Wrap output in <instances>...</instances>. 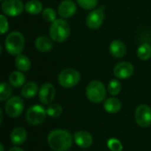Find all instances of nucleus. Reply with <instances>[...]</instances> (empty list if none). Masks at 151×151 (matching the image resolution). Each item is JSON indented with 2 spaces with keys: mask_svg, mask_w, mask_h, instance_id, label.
<instances>
[{
  "mask_svg": "<svg viewBox=\"0 0 151 151\" xmlns=\"http://www.w3.org/2000/svg\"><path fill=\"white\" fill-rule=\"evenodd\" d=\"M72 143V135L66 130L56 129L48 135V144L54 151H68Z\"/></svg>",
  "mask_w": 151,
  "mask_h": 151,
  "instance_id": "obj_1",
  "label": "nucleus"
},
{
  "mask_svg": "<svg viewBox=\"0 0 151 151\" xmlns=\"http://www.w3.org/2000/svg\"><path fill=\"white\" fill-rule=\"evenodd\" d=\"M70 25L64 19H57L50 27V36L52 41L56 42H65L70 35Z\"/></svg>",
  "mask_w": 151,
  "mask_h": 151,
  "instance_id": "obj_2",
  "label": "nucleus"
},
{
  "mask_svg": "<svg viewBox=\"0 0 151 151\" xmlns=\"http://www.w3.org/2000/svg\"><path fill=\"white\" fill-rule=\"evenodd\" d=\"M25 46V38L23 35L18 31L10 33L4 40V47L8 53L11 55L21 54Z\"/></svg>",
  "mask_w": 151,
  "mask_h": 151,
  "instance_id": "obj_3",
  "label": "nucleus"
},
{
  "mask_svg": "<svg viewBox=\"0 0 151 151\" xmlns=\"http://www.w3.org/2000/svg\"><path fill=\"white\" fill-rule=\"evenodd\" d=\"M86 95L90 102L99 104L105 99L106 89L103 82L100 81H92L87 86Z\"/></svg>",
  "mask_w": 151,
  "mask_h": 151,
  "instance_id": "obj_4",
  "label": "nucleus"
},
{
  "mask_svg": "<svg viewBox=\"0 0 151 151\" xmlns=\"http://www.w3.org/2000/svg\"><path fill=\"white\" fill-rule=\"evenodd\" d=\"M81 80L80 73L74 68H65L61 71L58 75V82L60 86L65 88L75 87Z\"/></svg>",
  "mask_w": 151,
  "mask_h": 151,
  "instance_id": "obj_5",
  "label": "nucleus"
},
{
  "mask_svg": "<svg viewBox=\"0 0 151 151\" xmlns=\"http://www.w3.org/2000/svg\"><path fill=\"white\" fill-rule=\"evenodd\" d=\"M47 111L41 105H33L26 113L27 121L32 126H38L42 124L46 118Z\"/></svg>",
  "mask_w": 151,
  "mask_h": 151,
  "instance_id": "obj_6",
  "label": "nucleus"
},
{
  "mask_svg": "<svg viewBox=\"0 0 151 151\" xmlns=\"http://www.w3.org/2000/svg\"><path fill=\"white\" fill-rule=\"evenodd\" d=\"M25 5L21 0H4L2 3L3 12L10 17H16L21 14Z\"/></svg>",
  "mask_w": 151,
  "mask_h": 151,
  "instance_id": "obj_7",
  "label": "nucleus"
},
{
  "mask_svg": "<svg viewBox=\"0 0 151 151\" xmlns=\"http://www.w3.org/2000/svg\"><path fill=\"white\" fill-rule=\"evenodd\" d=\"M5 112L11 118H18L21 115L24 109V102L19 96L10 98L5 104Z\"/></svg>",
  "mask_w": 151,
  "mask_h": 151,
  "instance_id": "obj_8",
  "label": "nucleus"
},
{
  "mask_svg": "<svg viewBox=\"0 0 151 151\" xmlns=\"http://www.w3.org/2000/svg\"><path fill=\"white\" fill-rule=\"evenodd\" d=\"M104 19V6H101L98 9L92 10L86 19L87 26L90 29H97L99 28Z\"/></svg>",
  "mask_w": 151,
  "mask_h": 151,
  "instance_id": "obj_9",
  "label": "nucleus"
},
{
  "mask_svg": "<svg viewBox=\"0 0 151 151\" xmlns=\"http://www.w3.org/2000/svg\"><path fill=\"white\" fill-rule=\"evenodd\" d=\"M136 123L142 127H148L151 125V109L146 104L140 105L134 114Z\"/></svg>",
  "mask_w": 151,
  "mask_h": 151,
  "instance_id": "obj_10",
  "label": "nucleus"
},
{
  "mask_svg": "<svg viewBox=\"0 0 151 151\" xmlns=\"http://www.w3.org/2000/svg\"><path fill=\"white\" fill-rule=\"evenodd\" d=\"M114 75L120 80H126L130 78L134 73V65L127 61H123L119 63L113 70Z\"/></svg>",
  "mask_w": 151,
  "mask_h": 151,
  "instance_id": "obj_11",
  "label": "nucleus"
},
{
  "mask_svg": "<svg viewBox=\"0 0 151 151\" xmlns=\"http://www.w3.org/2000/svg\"><path fill=\"white\" fill-rule=\"evenodd\" d=\"M56 96V89L51 83H44L39 90V99L43 104L52 103Z\"/></svg>",
  "mask_w": 151,
  "mask_h": 151,
  "instance_id": "obj_12",
  "label": "nucleus"
},
{
  "mask_svg": "<svg viewBox=\"0 0 151 151\" xmlns=\"http://www.w3.org/2000/svg\"><path fill=\"white\" fill-rule=\"evenodd\" d=\"M77 11L76 4L72 0H64L60 3L58 8V14L63 19L73 17Z\"/></svg>",
  "mask_w": 151,
  "mask_h": 151,
  "instance_id": "obj_13",
  "label": "nucleus"
},
{
  "mask_svg": "<svg viewBox=\"0 0 151 151\" xmlns=\"http://www.w3.org/2000/svg\"><path fill=\"white\" fill-rule=\"evenodd\" d=\"M75 143L83 149L88 148L93 143V138L90 134L86 131H78L74 134Z\"/></svg>",
  "mask_w": 151,
  "mask_h": 151,
  "instance_id": "obj_14",
  "label": "nucleus"
},
{
  "mask_svg": "<svg viewBox=\"0 0 151 151\" xmlns=\"http://www.w3.org/2000/svg\"><path fill=\"white\" fill-rule=\"evenodd\" d=\"M110 52L116 58H122L127 54V47L120 40H114L110 44Z\"/></svg>",
  "mask_w": 151,
  "mask_h": 151,
  "instance_id": "obj_15",
  "label": "nucleus"
},
{
  "mask_svg": "<svg viewBox=\"0 0 151 151\" xmlns=\"http://www.w3.org/2000/svg\"><path fill=\"white\" fill-rule=\"evenodd\" d=\"M35 46L38 51L45 53L52 50L53 43H52V41L49 37L42 35V36H39L36 38L35 42Z\"/></svg>",
  "mask_w": 151,
  "mask_h": 151,
  "instance_id": "obj_16",
  "label": "nucleus"
},
{
  "mask_svg": "<svg viewBox=\"0 0 151 151\" xmlns=\"http://www.w3.org/2000/svg\"><path fill=\"white\" fill-rule=\"evenodd\" d=\"M27 137V131L22 127H16L11 134V142L13 145H20L26 142Z\"/></svg>",
  "mask_w": 151,
  "mask_h": 151,
  "instance_id": "obj_17",
  "label": "nucleus"
},
{
  "mask_svg": "<svg viewBox=\"0 0 151 151\" xmlns=\"http://www.w3.org/2000/svg\"><path fill=\"white\" fill-rule=\"evenodd\" d=\"M121 106H122L121 102L118 98H115V97H111V98L107 99L104 104V110L108 113H111V114L119 112L121 109Z\"/></svg>",
  "mask_w": 151,
  "mask_h": 151,
  "instance_id": "obj_18",
  "label": "nucleus"
},
{
  "mask_svg": "<svg viewBox=\"0 0 151 151\" xmlns=\"http://www.w3.org/2000/svg\"><path fill=\"white\" fill-rule=\"evenodd\" d=\"M15 65L20 72H27L30 69L31 62L30 59L23 54H19L15 58Z\"/></svg>",
  "mask_w": 151,
  "mask_h": 151,
  "instance_id": "obj_19",
  "label": "nucleus"
},
{
  "mask_svg": "<svg viewBox=\"0 0 151 151\" xmlns=\"http://www.w3.org/2000/svg\"><path fill=\"white\" fill-rule=\"evenodd\" d=\"M38 92V86L35 82L30 81L25 84L21 88V96L25 98H32Z\"/></svg>",
  "mask_w": 151,
  "mask_h": 151,
  "instance_id": "obj_20",
  "label": "nucleus"
},
{
  "mask_svg": "<svg viewBox=\"0 0 151 151\" xmlns=\"http://www.w3.org/2000/svg\"><path fill=\"white\" fill-rule=\"evenodd\" d=\"M26 81L25 75L20 71H14L9 76V82L15 88H19L24 85Z\"/></svg>",
  "mask_w": 151,
  "mask_h": 151,
  "instance_id": "obj_21",
  "label": "nucleus"
},
{
  "mask_svg": "<svg viewBox=\"0 0 151 151\" xmlns=\"http://www.w3.org/2000/svg\"><path fill=\"white\" fill-rule=\"evenodd\" d=\"M42 4L38 0H30L25 4V10L31 15H37L42 11Z\"/></svg>",
  "mask_w": 151,
  "mask_h": 151,
  "instance_id": "obj_22",
  "label": "nucleus"
},
{
  "mask_svg": "<svg viewBox=\"0 0 151 151\" xmlns=\"http://www.w3.org/2000/svg\"><path fill=\"white\" fill-rule=\"evenodd\" d=\"M137 56L141 60H149L151 58V45L150 43H142L137 50Z\"/></svg>",
  "mask_w": 151,
  "mask_h": 151,
  "instance_id": "obj_23",
  "label": "nucleus"
},
{
  "mask_svg": "<svg viewBox=\"0 0 151 151\" xmlns=\"http://www.w3.org/2000/svg\"><path fill=\"white\" fill-rule=\"evenodd\" d=\"M47 111V114L51 117V118H58L59 117L62 112H63V108L58 104H50V106L47 108L46 110Z\"/></svg>",
  "mask_w": 151,
  "mask_h": 151,
  "instance_id": "obj_24",
  "label": "nucleus"
},
{
  "mask_svg": "<svg viewBox=\"0 0 151 151\" xmlns=\"http://www.w3.org/2000/svg\"><path fill=\"white\" fill-rule=\"evenodd\" d=\"M12 95V88L6 82H2L0 85V100L5 101Z\"/></svg>",
  "mask_w": 151,
  "mask_h": 151,
  "instance_id": "obj_25",
  "label": "nucleus"
},
{
  "mask_svg": "<svg viewBox=\"0 0 151 151\" xmlns=\"http://www.w3.org/2000/svg\"><path fill=\"white\" fill-rule=\"evenodd\" d=\"M121 90V84L118 80H112L108 84V92L111 96H117Z\"/></svg>",
  "mask_w": 151,
  "mask_h": 151,
  "instance_id": "obj_26",
  "label": "nucleus"
},
{
  "mask_svg": "<svg viewBox=\"0 0 151 151\" xmlns=\"http://www.w3.org/2000/svg\"><path fill=\"white\" fill-rule=\"evenodd\" d=\"M42 18L47 22H53L57 19V12L54 9L48 7L42 11Z\"/></svg>",
  "mask_w": 151,
  "mask_h": 151,
  "instance_id": "obj_27",
  "label": "nucleus"
},
{
  "mask_svg": "<svg viewBox=\"0 0 151 151\" xmlns=\"http://www.w3.org/2000/svg\"><path fill=\"white\" fill-rule=\"evenodd\" d=\"M78 4L85 10L94 9L98 3V0H77Z\"/></svg>",
  "mask_w": 151,
  "mask_h": 151,
  "instance_id": "obj_28",
  "label": "nucleus"
},
{
  "mask_svg": "<svg viewBox=\"0 0 151 151\" xmlns=\"http://www.w3.org/2000/svg\"><path fill=\"white\" fill-rule=\"evenodd\" d=\"M107 146L110 149V150L111 151H122L123 150V145L122 143L115 139V138H111L108 142H107Z\"/></svg>",
  "mask_w": 151,
  "mask_h": 151,
  "instance_id": "obj_29",
  "label": "nucleus"
},
{
  "mask_svg": "<svg viewBox=\"0 0 151 151\" xmlns=\"http://www.w3.org/2000/svg\"><path fill=\"white\" fill-rule=\"evenodd\" d=\"M0 19H1V22H0V32H1L2 35H4V34H5L9 30V23H8L7 18L4 16V14H1Z\"/></svg>",
  "mask_w": 151,
  "mask_h": 151,
  "instance_id": "obj_30",
  "label": "nucleus"
},
{
  "mask_svg": "<svg viewBox=\"0 0 151 151\" xmlns=\"http://www.w3.org/2000/svg\"><path fill=\"white\" fill-rule=\"evenodd\" d=\"M9 151H24L21 148H19V147H12Z\"/></svg>",
  "mask_w": 151,
  "mask_h": 151,
  "instance_id": "obj_31",
  "label": "nucleus"
},
{
  "mask_svg": "<svg viewBox=\"0 0 151 151\" xmlns=\"http://www.w3.org/2000/svg\"><path fill=\"white\" fill-rule=\"evenodd\" d=\"M0 149H1V151H4V145L3 144H0Z\"/></svg>",
  "mask_w": 151,
  "mask_h": 151,
  "instance_id": "obj_32",
  "label": "nucleus"
},
{
  "mask_svg": "<svg viewBox=\"0 0 151 151\" xmlns=\"http://www.w3.org/2000/svg\"><path fill=\"white\" fill-rule=\"evenodd\" d=\"M1 1H4V0H1Z\"/></svg>",
  "mask_w": 151,
  "mask_h": 151,
  "instance_id": "obj_33",
  "label": "nucleus"
}]
</instances>
